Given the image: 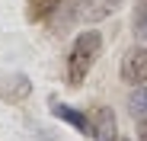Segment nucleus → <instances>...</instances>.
<instances>
[{
    "label": "nucleus",
    "mask_w": 147,
    "mask_h": 141,
    "mask_svg": "<svg viewBox=\"0 0 147 141\" xmlns=\"http://www.w3.org/2000/svg\"><path fill=\"white\" fill-rule=\"evenodd\" d=\"M102 52V35L96 29H83L70 45V55H67V83L70 87H80L86 80V74L93 70L96 58Z\"/></svg>",
    "instance_id": "nucleus-1"
},
{
    "label": "nucleus",
    "mask_w": 147,
    "mask_h": 141,
    "mask_svg": "<svg viewBox=\"0 0 147 141\" xmlns=\"http://www.w3.org/2000/svg\"><path fill=\"white\" fill-rule=\"evenodd\" d=\"M121 80L128 87H138V83H147V48H131L125 58H121Z\"/></svg>",
    "instance_id": "nucleus-2"
},
{
    "label": "nucleus",
    "mask_w": 147,
    "mask_h": 141,
    "mask_svg": "<svg viewBox=\"0 0 147 141\" xmlns=\"http://www.w3.org/2000/svg\"><path fill=\"white\" fill-rule=\"evenodd\" d=\"M51 115H55V119H61V122H67V125H74L80 135H93V119H90L86 112H80V109L67 106V103L51 100Z\"/></svg>",
    "instance_id": "nucleus-3"
},
{
    "label": "nucleus",
    "mask_w": 147,
    "mask_h": 141,
    "mask_svg": "<svg viewBox=\"0 0 147 141\" xmlns=\"http://www.w3.org/2000/svg\"><path fill=\"white\" fill-rule=\"evenodd\" d=\"M90 119H93V138L96 141H118L115 138V115L109 106H96Z\"/></svg>",
    "instance_id": "nucleus-4"
},
{
    "label": "nucleus",
    "mask_w": 147,
    "mask_h": 141,
    "mask_svg": "<svg viewBox=\"0 0 147 141\" xmlns=\"http://www.w3.org/2000/svg\"><path fill=\"white\" fill-rule=\"evenodd\" d=\"M128 109H131L134 119H138V115H147V87H144V83H138V87L131 90V96H128Z\"/></svg>",
    "instance_id": "nucleus-5"
},
{
    "label": "nucleus",
    "mask_w": 147,
    "mask_h": 141,
    "mask_svg": "<svg viewBox=\"0 0 147 141\" xmlns=\"http://www.w3.org/2000/svg\"><path fill=\"white\" fill-rule=\"evenodd\" d=\"M64 0H29V19H45L48 13H55Z\"/></svg>",
    "instance_id": "nucleus-6"
},
{
    "label": "nucleus",
    "mask_w": 147,
    "mask_h": 141,
    "mask_svg": "<svg viewBox=\"0 0 147 141\" xmlns=\"http://www.w3.org/2000/svg\"><path fill=\"white\" fill-rule=\"evenodd\" d=\"M134 32L141 39H147V0H141L138 10H134Z\"/></svg>",
    "instance_id": "nucleus-7"
},
{
    "label": "nucleus",
    "mask_w": 147,
    "mask_h": 141,
    "mask_svg": "<svg viewBox=\"0 0 147 141\" xmlns=\"http://www.w3.org/2000/svg\"><path fill=\"white\" fill-rule=\"evenodd\" d=\"M138 141H147V122L138 125Z\"/></svg>",
    "instance_id": "nucleus-8"
},
{
    "label": "nucleus",
    "mask_w": 147,
    "mask_h": 141,
    "mask_svg": "<svg viewBox=\"0 0 147 141\" xmlns=\"http://www.w3.org/2000/svg\"><path fill=\"white\" fill-rule=\"evenodd\" d=\"M121 141H125V138H121Z\"/></svg>",
    "instance_id": "nucleus-9"
}]
</instances>
